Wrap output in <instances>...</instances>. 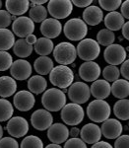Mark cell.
<instances>
[{
  "mask_svg": "<svg viewBox=\"0 0 129 148\" xmlns=\"http://www.w3.org/2000/svg\"><path fill=\"white\" fill-rule=\"evenodd\" d=\"M7 11L14 16H20L25 14L30 8V2L27 0H7L5 2Z\"/></svg>",
  "mask_w": 129,
  "mask_h": 148,
  "instance_id": "25",
  "label": "cell"
},
{
  "mask_svg": "<svg viewBox=\"0 0 129 148\" xmlns=\"http://www.w3.org/2000/svg\"><path fill=\"white\" fill-rule=\"evenodd\" d=\"M12 31L19 38H27L28 36L33 35L35 31V23L30 19V17H18L14 20L12 24Z\"/></svg>",
  "mask_w": 129,
  "mask_h": 148,
  "instance_id": "13",
  "label": "cell"
},
{
  "mask_svg": "<svg viewBox=\"0 0 129 148\" xmlns=\"http://www.w3.org/2000/svg\"><path fill=\"white\" fill-rule=\"evenodd\" d=\"M114 148H129V135H120L114 142Z\"/></svg>",
  "mask_w": 129,
  "mask_h": 148,
  "instance_id": "43",
  "label": "cell"
},
{
  "mask_svg": "<svg viewBox=\"0 0 129 148\" xmlns=\"http://www.w3.org/2000/svg\"><path fill=\"white\" fill-rule=\"evenodd\" d=\"M21 148H44V142L39 136L28 135L21 142Z\"/></svg>",
  "mask_w": 129,
  "mask_h": 148,
  "instance_id": "37",
  "label": "cell"
},
{
  "mask_svg": "<svg viewBox=\"0 0 129 148\" xmlns=\"http://www.w3.org/2000/svg\"><path fill=\"white\" fill-rule=\"evenodd\" d=\"M68 97L70 101L75 104L81 105L89 101L91 97L90 87L84 82H75L69 87Z\"/></svg>",
  "mask_w": 129,
  "mask_h": 148,
  "instance_id": "9",
  "label": "cell"
},
{
  "mask_svg": "<svg viewBox=\"0 0 129 148\" xmlns=\"http://www.w3.org/2000/svg\"><path fill=\"white\" fill-rule=\"evenodd\" d=\"M80 130L78 127H72L69 131V134L72 136V138H77L78 135H80Z\"/></svg>",
  "mask_w": 129,
  "mask_h": 148,
  "instance_id": "50",
  "label": "cell"
},
{
  "mask_svg": "<svg viewBox=\"0 0 129 148\" xmlns=\"http://www.w3.org/2000/svg\"><path fill=\"white\" fill-rule=\"evenodd\" d=\"M17 90V83L14 78L10 76H1L0 77V97L2 99L11 97L15 94Z\"/></svg>",
  "mask_w": 129,
  "mask_h": 148,
  "instance_id": "23",
  "label": "cell"
},
{
  "mask_svg": "<svg viewBox=\"0 0 129 148\" xmlns=\"http://www.w3.org/2000/svg\"><path fill=\"white\" fill-rule=\"evenodd\" d=\"M81 139L88 144H95L99 142L102 137V130L96 123H87L80 131Z\"/></svg>",
  "mask_w": 129,
  "mask_h": 148,
  "instance_id": "19",
  "label": "cell"
},
{
  "mask_svg": "<svg viewBox=\"0 0 129 148\" xmlns=\"http://www.w3.org/2000/svg\"><path fill=\"white\" fill-rule=\"evenodd\" d=\"M99 4L102 9L109 12H114L122 4L121 0H100Z\"/></svg>",
  "mask_w": 129,
  "mask_h": 148,
  "instance_id": "38",
  "label": "cell"
},
{
  "mask_svg": "<svg viewBox=\"0 0 129 148\" xmlns=\"http://www.w3.org/2000/svg\"><path fill=\"white\" fill-rule=\"evenodd\" d=\"M2 135H3V127L0 125V139L2 138Z\"/></svg>",
  "mask_w": 129,
  "mask_h": 148,
  "instance_id": "53",
  "label": "cell"
},
{
  "mask_svg": "<svg viewBox=\"0 0 129 148\" xmlns=\"http://www.w3.org/2000/svg\"><path fill=\"white\" fill-rule=\"evenodd\" d=\"M29 16L34 23H42L46 20L47 8H45L44 5H34L29 11Z\"/></svg>",
  "mask_w": 129,
  "mask_h": 148,
  "instance_id": "33",
  "label": "cell"
},
{
  "mask_svg": "<svg viewBox=\"0 0 129 148\" xmlns=\"http://www.w3.org/2000/svg\"><path fill=\"white\" fill-rule=\"evenodd\" d=\"M113 113L118 120L128 121L129 120V100L127 99L118 100L113 106Z\"/></svg>",
  "mask_w": 129,
  "mask_h": 148,
  "instance_id": "32",
  "label": "cell"
},
{
  "mask_svg": "<svg viewBox=\"0 0 129 148\" xmlns=\"http://www.w3.org/2000/svg\"><path fill=\"white\" fill-rule=\"evenodd\" d=\"M37 37L33 34V35H30V36H28L27 38H26V42H28L29 45H31V46H33V45H35V42H37Z\"/></svg>",
  "mask_w": 129,
  "mask_h": 148,
  "instance_id": "49",
  "label": "cell"
},
{
  "mask_svg": "<svg viewBox=\"0 0 129 148\" xmlns=\"http://www.w3.org/2000/svg\"><path fill=\"white\" fill-rule=\"evenodd\" d=\"M126 56H127L126 49L118 44H113L107 47L104 51V60L109 65L117 66L119 64H122L125 61Z\"/></svg>",
  "mask_w": 129,
  "mask_h": 148,
  "instance_id": "10",
  "label": "cell"
},
{
  "mask_svg": "<svg viewBox=\"0 0 129 148\" xmlns=\"http://www.w3.org/2000/svg\"><path fill=\"white\" fill-rule=\"evenodd\" d=\"M102 76L104 80L107 82H115L116 80L119 79L120 76V70L118 69L117 66L113 65H107L102 70Z\"/></svg>",
  "mask_w": 129,
  "mask_h": 148,
  "instance_id": "36",
  "label": "cell"
},
{
  "mask_svg": "<svg viewBox=\"0 0 129 148\" xmlns=\"http://www.w3.org/2000/svg\"><path fill=\"white\" fill-rule=\"evenodd\" d=\"M92 0H73L72 1L73 5L79 7V8H87L92 5Z\"/></svg>",
  "mask_w": 129,
  "mask_h": 148,
  "instance_id": "45",
  "label": "cell"
},
{
  "mask_svg": "<svg viewBox=\"0 0 129 148\" xmlns=\"http://www.w3.org/2000/svg\"><path fill=\"white\" fill-rule=\"evenodd\" d=\"M47 88V82L44 77L42 75H35L32 76L28 80V89L31 93L35 95L44 93Z\"/></svg>",
  "mask_w": 129,
  "mask_h": 148,
  "instance_id": "26",
  "label": "cell"
},
{
  "mask_svg": "<svg viewBox=\"0 0 129 148\" xmlns=\"http://www.w3.org/2000/svg\"><path fill=\"white\" fill-rule=\"evenodd\" d=\"M64 148H87V144L81 138H70L65 142Z\"/></svg>",
  "mask_w": 129,
  "mask_h": 148,
  "instance_id": "41",
  "label": "cell"
},
{
  "mask_svg": "<svg viewBox=\"0 0 129 148\" xmlns=\"http://www.w3.org/2000/svg\"><path fill=\"white\" fill-rule=\"evenodd\" d=\"M34 67L35 72H38L40 75H47L54 68L53 61L48 56H40L35 60Z\"/></svg>",
  "mask_w": 129,
  "mask_h": 148,
  "instance_id": "27",
  "label": "cell"
},
{
  "mask_svg": "<svg viewBox=\"0 0 129 148\" xmlns=\"http://www.w3.org/2000/svg\"><path fill=\"white\" fill-rule=\"evenodd\" d=\"M62 25L59 20L53 18H46L40 25V33L44 35V38L51 40L55 39L61 34Z\"/></svg>",
  "mask_w": 129,
  "mask_h": 148,
  "instance_id": "20",
  "label": "cell"
},
{
  "mask_svg": "<svg viewBox=\"0 0 129 148\" xmlns=\"http://www.w3.org/2000/svg\"><path fill=\"white\" fill-rule=\"evenodd\" d=\"M65 37L70 40H82L88 34V27L82 19L73 18L65 23L63 28Z\"/></svg>",
  "mask_w": 129,
  "mask_h": 148,
  "instance_id": "4",
  "label": "cell"
},
{
  "mask_svg": "<svg viewBox=\"0 0 129 148\" xmlns=\"http://www.w3.org/2000/svg\"><path fill=\"white\" fill-rule=\"evenodd\" d=\"M69 130L68 127L63 123H53L51 127L47 130V137L54 144L64 143L68 140L69 137Z\"/></svg>",
  "mask_w": 129,
  "mask_h": 148,
  "instance_id": "16",
  "label": "cell"
},
{
  "mask_svg": "<svg viewBox=\"0 0 129 148\" xmlns=\"http://www.w3.org/2000/svg\"><path fill=\"white\" fill-rule=\"evenodd\" d=\"M45 148H62L59 144H54V143H51V144H48Z\"/></svg>",
  "mask_w": 129,
  "mask_h": 148,
  "instance_id": "52",
  "label": "cell"
},
{
  "mask_svg": "<svg viewBox=\"0 0 129 148\" xmlns=\"http://www.w3.org/2000/svg\"><path fill=\"white\" fill-rule=\"evenodd\" d=\"M61 120L67 125H78L84 120L85 112L81 105L70 103L66 104L64 108L61 110Z\"/></svg>",
  "mask_w": 129,
  "mask_h": 148,
  "instance_id": "6",
  "label": "cell"
},
{
  "mask_svg": "<svg viewBox=\"0 0 129 148\" xmlns=\"http://www.w3.org/2000/svg\"><path fill=\"white\" fill-rule=\"evenodd\" d=\"M73 11L72 1L69 0H51L47 3V12L53 19H65Z\"/></svg>",
  "mask_w": 129,
  "mask_h": 148,
  "instance_id": "8",
  "label": "cell"
},
{
  "mask_svg": "<svg viewBox=\"0 0 129 148\" xmlns=\"http://www.w3.org/2000/svg\"><path fill=\"white\" fill-rule=\"evenodd\" d=\"M111 93L115 98L121 100L129 96V81L125 79H118L111 85Z\"/></svg>",
  "mask_w": 129,
  "mask_h": 148,
  "instance_id": "28",
  "label": "cell"
},
{
  "mask_svg": "<svg viewBox=\"0 0 129 148\" xmlns=\"http://www.w3.org/2000/svg\"><path fill=\"white\" fill-rule=\"evenodd\" d=\"M120 10H121V15L124 18L129 20V0H126V1L122 2V4L120 6Z\"/></svg>",
  "mask_w": 129,
  "mask_h": 148,
  "instance_id": "46",
  "label": "cell"
},
{
  "mask_svg": "<svg viewBox=\"0 0 129 148\" xmlns=\"http://www.w3.org/2000/svg\"><path fill=\"white\" fill-rule=\"evenodd\" d=\"M101 73V67L95 61H87L79 67V76L86 82H95L99 79Z\"/></svg>",
  "mask_w": 129,
  "mask_h": 148,
  "instance_id": "15",
  "label": "cell"
},
{
  "mask_svg": "<svg viewBox=\"0 0 129 148\" xmlns=\"http://www.w3.org/2000/svg\"><path fill=\"white\" fill-rule=\"evenodd\" d=\"M6 130L11 137H23L29 131V123L23 116H14L9 120L6 125Z\"/></svg>",
  "mask_w": 129,
  "mask_h": 148,
  "instance_id": "12",
  "label": "cell"
},
{
  "mask_svg": "<svg viewBox=\"0 0 129 148\" xmlns=\"http://www.w3.org/2000/svg\"><path fill=\"white\" fill-rule=\"evenodd\" d=\"M33 51H34V47L29 45L24 39H19L18 40H16L13 47V51L15 56H17L20 58H26V57L30 56Z\"/></svg>",
  "mask_w": 129,
  "mask_h": 148,
  "instance_id": "31",
  "label": "cell"
},
{
  "mask_svg": "<svg viewBox=\"0 0 129 148\" xmlns=\"http://www.w3.org/2000/svg\"><path fill=\"white\" fill-rule=\"evenodd\" d=\"M104 25L107 30L111 31H118L122 29L124 25V17L119 12H109L104 17Z\"/></svg>",
  "mask_w": 129,
  "mask_h": 148,
  "instance_id": "24",
  "label": "cell"
},
{
  "mask_svg": "<svg viewBox=\"0 0 129 148\" xmlns=\"http://www.w3.org/2000/svg\"><path fill=\"white\" fill-rule=\"evenodd\" d=\"M1 7H2V1H0V10H1Z\"/></svg>",
  "mask_w": 129,
  "mask_h": 148,
  "instance_id": "54",
  "label": "cell"
},
{
  "mask_svg": "<svg viewBox=\"0 0 129 148\" xmlns=\"http://www.w3.org/2000/svg\"><path fill=\"white\" fill-rule=\"evenodd\" d=\"M115 40V35L113 32L107 30V29H102L97 35V42L99 45L104 47H109L113 45Z\"/></svg>",
  "mask_w": 129,
  "mask_h": 148,
  "instance_id": "34",
  "label": "cell"
},
{
  "mask_svg": "<svg viewBox=\"0 0 129 148\" xmlns=\"http://www.w3.org/2000/svg\"><path fill=\"white\" fill-rule=\"evenodd\" d=\"M90 90L91 94L93 95V97L96 98V100H104L111 93V86L104 79H98L93 82Z\"/></svg>",
  "mask_w": 129,
  "mask_h": 148,
  "instance_id": "21",
  "label": "cell"
},
{
  "mask_svg": "<svg viewBox=\"0 0 129 148\" xmlns=\"http://www.w3.org/2000/svg\"><path fill=\"white\" fill-rule=\"evenodd\" d=\"M101 130L102 134L107 139H116L121 135L123 127L118 120L109 119L102 123Z\"/></svg>",
  "mask_w": 129,
  "mask_h": 148,
  "instance_id": "18",
  "label": "cell"
},
{
  "mask_svg": "<svg viewBox=\"0 0 129 148\" xmlns=\"http://www.w3.org/2000/svg\"><path fill=\"white\" fill-rule=\"evenodd\" d=\"M12 19H15V17L11 16L8 11L0 10V29H7L8 26L11 25Z\"/></svg>",
  "mask_w": 129,
  "mask_h": 148,
  "instance_id": "40",
  "label": "cell"
},
{
  "mask_svg": "<svg viewBox=\"0 0 129 148\" xmlns=\"http://www.w3.org/2000/svg\"><path fill=\"white\" fill-rule=\"evenodd\" d=\"M14 108L11 102L6 99H0V121L10 120L13 116Z\"/></svg>",
  "mask_w": 129,
  "mask_h": 148,
  "instance_id": "35",
  "label": "cell"
},
{
  "mask_svg": "<svg viewBox=\"0 0 129 148\" xmlns=\"http://www.w3.org/2000/svg\"><path fill=\"white\" fill-rule=\"evenodd\" d=\"M49 80L53 86L62 89H67L73 84L74 73L72 69L65 65L55 66L49 73Z\"/></svg>",
  "mask_w": 129,
  "mask_h": 148,
  "instance_id": "2",
  "label": "cell"
},
{
  "mask_svg": "<svg viewBox=\"0 0 129 148\" xmlns=\"http://www.w3.org/2000/svg\"><path fill=\"white\" fill-rule=\"evenodd\" d=\"M104 19V13L99 6L91 5L83 12V21L90 26H97Z\"/></svg>",
  "mask_w": 129,
  "mask_h": 148,
  "instance_id": "22",
  "label": "cell"
},
{
  "mask_svg": "<svg viewBox=\"0 0 129 148\" xmlns=\"http://www.w3.org/2000/svg\"><path fill=\"white\" fill-rule=\"evenodd\" d=\"M15 45V36L8 29H0V51H7Z\"/></svg>",
  "mask_w": 129,
  "mask_h": 148,
  "instance_id": "30",
  "label": "cell"
},
{
  "mask_svg": "<svg viewBox=\"0 0 129 148\" xmlns=\"http://www.w3.org/2000/svg\"><path fill=\"white\" fill-rule=\"evenodd\" d=\"M53 56L57 63L67 66L75 61L77 57V49L72 44L63 42L58 44L53 49Z\"/></svg>",
  "mask_w": 129,
  "mask_h": 148,
  "instance_id": "5",
  "label": "cell"
},
{
  "mask_svg": "<svg viewBox=\"0 0 129 148\" xmlns=\"http://www.w3.org/2000/svg\"><path fill=\"white\" fill-rule=\"evenodd\" d=\"M0 148H19V143L13 137H2L0 139Z\"/></svg>",
  "mask_w": 129,
  "mask_h": 148,
  "instance_id": "42",
  "label": "cell"
},
{
  "mask_svg": "<svg viewBox=\"0 0 129 148\" xmlns=\"http://www.w3.org/2000/svg\"><path fill=\"white\" fill-rule=\"evenodd\" d=\"M122 36L126 40H129V21L124 23V25L122 27Z\"/></svg>",
  "mask_w": 129,
  "mask_h": 148,
  "instance_id": "48",
  "label": "cell"
},
{
  "mask_svg": "<svg viewBox=\"0 0 129 148\" xmlns=\"http://www.w3.org/2000/svg\"><path fill=\"white\" fill-rule=\"evenodd\" d=\"M77 56L80 57L82 60L93 61L101 53V47L98 44L97 40L93 39H84L78 44L77 47Z\"/></svg>",
  "mask_w": 129,
  "mask_h": 148,
  "instance_id": "7",
  "label": "cell"
},
{
  "mask_svg": "<svg viewBox=\"0 0 129 148\" xmlns=\"http://www.w3.org/2000/svg\"><path fill=\"white\" fill-rule=\"evenodd\" d=\"M35 51L40 56H47L54 49V45L51 40L47 38H40L34 46Z\"/></svg>",
  "mask_w": 129,
  "mask_h": 148,
  "instance_id": "29",
  "label": "cell"
},
{
  "mask_svg": "<svg viewBox=\"0 0 129 148\" xmlns=\"http://www.w3.org/2000/svg\"><path fill=\"white\" fill-rule=\"evenodd\" d=\"M13 64V58L8 51H0V71H6Z\"/></svg>",
  "mask_w": 129,
  "mask_h": 148,
  "instance_id": "39",
  "label": "cell"
},
{
  "mask_svg": "<svg viewBox=\"0 0 129 148\" xmlns=\"http://www.w3.org/2000/svg\"><path fill=\"white\" fill-rule=\"evenodd\" d=\"M12 78L19 81L27 80L32 74V65L25 59H18L14 61L10 67Z\"/></svg>",
  "mask_w": 129,
  "mask_h": 148,
  "instance_id": "17",
  "label": "cell"
},
{
  "mask_svg": "<svg viewBox=\"0 0 129 148\" xmlns=\"http://www.w3.org/2000/svg\"><path fill=\"white\" fill-rule=\"evenodd\" d=\"M42 104L48 112H59L66 105V96L58 88H51L44 93Z\"/></svg>",
  "mask_w": 129,
  "mask_h": 148,
  "instance_id": "1",
  "label": "cell"
},
{
  "mask_svg": "<svg viewBox=\"0 0 129 148\" xmlns=\"http://www.w3.org/2000/svg\"><path fill=\"white\" fill-rule=\"evenodd\" d=\"M120 74L124 77V79L129 81V59L125 60L122 64H121Z\"/></svg>",
  "mask_w": 129,
  "mask_h": 148,
  "instance_id": "44",
  "label": "cell"
},
{
  "mask_svg": "<svg viewBox=\"0 0 129 148\" xmlns=\"http://www.w3.org/2000/svg\"><path fill=\"white\" fill-rule=\"evenodd\" d=\"M111 106L104 100H94L88 105L87 116L94 123H104L109 119Z\"/></svg>",
  "mask_w": 129,
  "mask_h": 148,
  "instance_id": "3",
  "label": "cell"
},
{
  "mask_svg": "<svg viewBox=\"0 0 129 148\" xmlns=\"http://www.w3.org/2000/svg\"><path fill=\"white\" fill-rule=\"evenodd\" d=\"M13 103L16 109L20 112H28L34 108L35 98L34 94L30 91L22 90V91H19L15 94Z\"/></svg>",
  "mask_w": 129,
  "mask_h": 148,
  "instance_id": "14",
  "label": "cell"
},
{
  "mask_svg": "<svg viewBox=\"0 0 129 148\" xmlns=\"http://www.w3.org/2000/svg\"><path fill=\"white\" fill-rule=\"evenodd\" d=\"M32 5H44V3H46V0H33L32 2Z\"/></svg>",
  "mask_w": 129,
  "mask_h": 148,
  "instance_id": "51",
  "label": "cell"
},
{
  "mask_svg": "<svg viewBox=\"0 0 129 148\" xmlns=\"http://www.w3.org/2000/svg\"><path fill=\"white\" fill-rule=\"evenodd\" d=\"M53 116L51 112L45 109H39L32 114L31 116V123L35 130L44 131L48 130L53 125Z\"/></svg>",
  "mask_w": 129,
  "mask_h": 148,
  "instance_id": "11",
  "label": "cell"
},
{
  "mask_svg": "<svg viewBox=\"0 0 129 148\" xmlns=\"http://www.w3.org/2000/svg\"><path fill=\"white\" fill-rule=\"evenodd\" d=\"M91 148H113V147L106 141H99L95 143V144H93Z\"/></svg>",
  "mask_w": 129,
  "mask_h": 148,
  "instance_id": "47",
  "label": "cell"
}]
</instances>
